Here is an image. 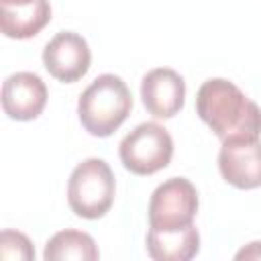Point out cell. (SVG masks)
<instances>
[{
    "mask_svg": "<svg viewBox=\"0 0 261 261\" xmlns=\"http://www.w3.org/2000/svg\"><path fill=\"white\" fill-rule=\"evenodd\" d=\"M200 200L196 186L186 177H169L149 198V228L169 232L194 224Z\"/></svg>",
    "mask_w": 261,
    "mask_h": 261,
    "instance_id": "5b68a950",
    "label": "cell"
},
{
    "mask_svg": "<svg viewBox=\"0 0 261 261\" xmlns=\"http://www.w3.org/2000/svg\"><path fill=\"white\" fill-rule=\"evenodd\" d=\"M118 157L126 171L135 175H153L169 165L173 157V139L165 126L141 122L120 141Z\"/></svg>",
    "mask_w": 261,
    "mask_h": 261,
    "instance_id": "277c9868",
    "label": "cell"
},
{
    "mask_svg": "<svg viewBox=\"0 0 261 261\" xmlns=\"http://www.w3.org/2000/svg\"><path fill=\"white\" fill-rule=\"evenodd\" d=\"M92 63L88 41L73 31H59L43 49V65L51 77L63 84L82 80Z\"/></svg>",
    "mask_w": 261,
    "mask_h": 261,
    "instance_id": "52a82bcc",
    "label": "cell"
},
{
    "mask_svg": "<svg viewBox=\"0 0 261 261\" xmlns=\"http://www.w3.org/2000/svg\"><path fill=\"white\" fill-rule=\"evenodd\" d=\"M196 112L220 139L261 137V108L243 90L224 77L206 80L196 94Z\"/></svg>",
    "mask_w": 261,
    "mask_h": 261,
    "instance_id": "6da1fadb",
    "label": "cell"
},
{
    "mask_svg": "<svg viewBox=\"0 0 261 261\" xmlns=\"http://www.w3.org/2000/svg\"><path fill=\"white\" fill-rule=\"evenodd\" d=\"M133 110V96L126 82L114 73L98 75L77 100V118L92 137H110L122 126Z\"/></svg>",
    "mask_w": 261,
    "mask_h": 261,
    "instance_id": "7a4b0ae2",
    "label": "cell"
},
{
    "mask_svg": "<svg viewBox=\"0 0 261 261\" xmlns=\"http://www.w3.org/2000/svg\"><path fill=\"white\" fill-rule=\"evenodd\" d=\"M234 259H255V261H259L261 259V241H253V243H249V245H245L237 255H234Z\"/></svg>",
    "mask_w": 261,
    "mask_h": 261,
    "instance_id": "5bb4252c",
    "label": "cell"
},
{
    "mask_svg": "<svg viewBox=\"0 0 261 261\" xmlns=\"http://www.w3.org/2000/svg\"><path fill=\"white\" fill-rule=\"evenodd\" d=\"M147 253L155 261H190L200 251V232L192 224L181 230H153L147 232Z\"/></svg>",
    "mask_w": 261,
    "mask_h": 261,
    "instance_id": "30bf717a",
    "label": "cell"
},
{
    "mask_svg": "<svg viewBox=\"0 0 261 261\" xmlns=\"http://www.w3.org/2000/svg\"><path fill=\"white\" fill-rule=\"evenodd\" d=\"M116 179L110 165L100 157L77 163L67 181V204L71 212L86 220L102 218L114 204Z\"/></svg>",
    "mask_w": 261,
    "mask_h": 261,
    "instance_id": "3957f363",
    "label": "cell"
},
{
    "mask_svg": "<svg viewBox=\"0 0 261 261\" xmlns=\"http://www.w3.org/2000/svg\"><path fill=\"white\" fill-rule=\"evenodd\" d=\"M45 261H67V259H77V261H96L100 259V251L96 241L84 232V230H73L65 228L55 232L43 251Z\"/></svg>",
    "mask_w": 261,
    "mask_h": 261,
    "instance_id": "7c38bea8",
    "label": "cell"
},
{
    "mask_svg": "<svg viewBox=\"0 0 261 261\" xmlns=\"http://www.w3.org/2000/svg\"><path fill=\"white\" fill-rule=\"evenodd\" d=\"M218 171L237 190L261 188V139L228 137L218 151Z\"/></svg>",
    "mask_w": 261,
    "mask_h": 261,
    "instance_id": "8992f818",
    "label": "cell"
},
{
    "mask_svg": "<svg viewBox=\"0 0 261 261\" xmlns=\"http://www.w3.org/2000/svg\"><path fill=\"white\" fill-rule=\"evenodd\" d=\"M35 0H0V8H12V6H24Z\"/></svg>",
    "mask_w": 261,
    "mask_h": 261,
    "instance_id": "9a60e30c",
    "label": "cell"
},
{
    "mask_svg": "<svg viewBox=\"0 0 261 261\" xmlns=\"http://www.w3.org/2000/svg\"><path fill=\"white\" fill-rule=\"evenodd\" d=\"M51 22L49 0H35L24 6L0 8V29L8 39L24 41L39 35Z\"/></svg>",
    "mask_w": 261,
    "mask_h": 261,
    "instance_id": "8fae6325",
    "label": "cell"
},
{
    "mask_svg": "<svg viewBox=\"0 0 261 261\" xmlns=\"http://www.w3.org/2000/svg\"><path fill=\"white\" fill-rule=\"evenodd\" d=\"M141 100L155 118H173L186 102V82L171 67H155L141 80Z\"/></svg>",
    "mask_w": 261,
    "mask_h": 261,
    "instance_id": "9c48e42d",
    "label": "cell"
},
{
    "mask_svg": "<svg viewBox=\"0 0 261 261\" xmlns=\"http://www.w3.org/2000/svg\"><path fill=\"white\" fill-rule=\"evenodd\" d=\"M0 257L4 261H31L35 259V247L24 232L6 228L0 232Z\"/></svg>",
    "mask_w": 261,
    "mask_h": 261,
    "instance_id": "4fadbf2b",
    "label": "cell"
},
{
    "mask_svg": "<svg viewBox=\"0 0 261 261\" xmlns=\"http://www.w3.org/2000/svg\"><path fill=\"white\" fill-rule=\"evenodd\" d=\"M47 86L33 71H16L2 84V110L10 120L29 122L41 116L47 106Z\"/></svg>",
    "mask_w": 261,
    "mask_h": 261,
    "instance_id": "ba28073f",
    "label": "cell"
}]
</instances>
